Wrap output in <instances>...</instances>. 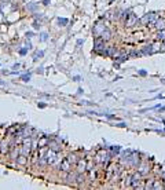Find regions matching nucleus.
<instances>
[{"instance_id": "obj_12", "label": "nucleus", "mask_w": 165, "mask_h": 190, "mask_svg": "<svg viewBox=\"0 0 165 190\" xmlns=\"http://www.w3.org/2000/svg\"><path fill=\"white\" fill-rule=\"evenodd\" d=\"M48 145H50L51 150H55V152H58V150H59V146H58V143H55V142H48Z\"/></svg>"}, {"instance_id": "obj_23", "label": "nucleus", "mask_w": 165, "mask_h": 190, "mask_svg": "<svg viewBox=\"0 0 165 190\" xmlns=\"http://www.w3.org/2000/svg\"><path fill=\"white\" fill-rule=\"evenodd\" d=\"M106 19H113V17H111V14H110V13L106 14Z\"/></svg>"}, {"instance_id": "obj_6", "label": "nucleus", "mask_w": 165, "mask_h": 190, "mask_svg": "<svg viewBox=\"0 0 165 190\" xmlns=\"http://www.w3.org/2000/svg\"><path fill=\"white\" fill-rule=\"evenodd\" d=\"M102 48H105L103 40H102V39H96V40H95V51L101 54V50H102Z\"/></svg>"}, {"instance_id": "obj_18", "label": "nucleus", "mask_w": 165, "mask_h": 190, "mask_svg": "<svg viewBox=\"0 0 165 190\" xmlns=\"http://www.w3.org/2000/svg\"><path fill=\"white\" fill-rule=\"evenodd\" d=\"M68 160L70 161V164H74V163H76V156H74V154H70V156L68 157Z\"/></svg>"}, {"instance_id": "obj_11", "label": "nucleus", "mask_w": 165, "mask_h": 190, "mask_svg": "<svg viewBox=\"0 0 165 190\" xmlns=\"http://www.w3.org/2000/svg\"><path fill=\"white\" fill-rule=\"evenodd\" d=\"M110 37H111V32H110L109 29H106L105 32H103V33L101 34V39H102V40H103V41H106V40H109Z\"/></svg>"}, {"instance_id": "obj_24", "label": "nucleus", "mask_w": 165, "mask_h": 190, "mask_svg": "<svg viewBox=\"0 0 165 190\" xmlns=\"http://www.w3.org/2000/svg\"><path fill=\"white\" fill-rule=\"evenodd\" d=\"M41 39H43V40H46V39H47V34L43 33V34H41Z\"/></svg>"}, {"instance_id": "obj_27", "label": "nucleus", "mask_w": 165, "mask_h": 190, "mask_svg": "<svg viewBox=\"0 0 165 190\" xmlns=\"http://www.w3.org/2000/svg\"><path fill=\"white\" fill-rule=\"evenodd\" d=\"M164 40H165V39H164Z\"/></svg>"}, {"instance_id": "obj_19", "label": "nucleus", "mask_w": 165, "mask_h": 190, "mask_svg": "<svg viewBox=\"0 0 165 190\" xmlns=\"http://www.w3.org/2000/svg\"><path fill=\"white\" fill-rule=\"evenodd\" d=\"M118 150H120L118 146H111V152H113V153H117Z\"/></svg>"}, {"instance_id": "obj_14", "label": "nucleus", "mask_w": 165, "mask_h": 190, "mask_svg": "<svg viewBox=\"0 0 165 190\" xmlns=\"http://www.w3.org/2000/svg\"><path fill=\"white\" fill-rule=\"evenodd\" d=\"M157 39H158V40H164V39H165V30H164V29L158 32V34H157Z\"/></svg>"}, {"instance_id": "obj_5", "label": "nucleus", "mask_w": 165, "mask_h": 190, "mask_svg": "<svg viewBox=\"0 0 165 190\" xmlns=\"http://www.w3.org/2000/svg\"><path fill=\"white\" fill-rule=\"evenodd\" d=\"M85 168H87V163H85V160H79L77 161V172H84Z\"/></svg>"}, {"instance_id": "obj_25", "label": "nucleus", "mask_w": 165, "mask_h": 190, "mask_svg": "<svg viewBox=\"0 0 165 190\" xmlns=\"http://www.w3.org/2000/svg\"><path fill=\"white\" fill-rule=\"evenodd\" d=\"M22 80H29V76H22Z\"/></svg>"}, {"instance_id": "obj_8", "label": "nucleus", "mask_w": 165, "mask_h": 190, "mask_svg": "<svg viewBox=\"0 0 165 190\" xmlns=\"http://www.w3.org/2000/svg\"><path fill=\"white\" fill-rule=\"evenodd\" d=\"M154 25H156V29H158V30L165 29V18H160V19H157Z\"/></svg>"}, {"instance_id": "obj_2", "label": "nucleus", "mask_w": 165, "mask_h": 190, "mask_svg": "<svg viewBox=\"0 0 165 190\" xmlns=\"http://www.w3.org/2000/svg\"><path fill=\"white\" fill-rule=\"evenodd\" d=\"M138 22V17H136L135 14H129L125 19V26L127 28H132V26H135V24Z\"/></svg>"}, {"instance_id": "obj_3", "label": "nucleus", "mask_w": 165, "mask_h": 190, "mask_svg": "<svg viewBox=\"0 0 165 190\" xmlns=\"http://www.w3.org/2000/svg\"><path fill=\"white\" fill-rule=\"evenodd\" d=\"M106 29H107V28H106V26L103 25V24H101V22H98L96 25L94 26V33L96 34V36H101V34L103 33V32H105Z\"/></svg>"}, {"instance_id": "obj_13", "label": "nucleus", "mask_w": 165, "mask_h": 190, "mask_svg": "<svg viewBox=\"0 0 165 190\" xmlns=\"http://www.w3.org/2000/svg\"><path fill=\"white\" fill-rule=\"evenodd\" d=\"M17 161H18V164H21V165H25V164H26V158H25V156H24V154L18 157Z\"/></svg>"}, {"instance_id": "obj_7", "label": "nucleus", "mask_w": 165, "mask_h": 190, "mask_svg": "<svg viewBox=\"0 0 165 190\" xmlns=\"http://www.w3.org/2000/svg\"><path fill=\"white\" fill-rule=\"evenodd\" d=\"M21 152H22V154H24V156L29 154V152H30V140H29V139L25 140V143H24V148H22Z\"/></svg>"}, {"instance_id": "obj_20", "label": "nucleus", "mask_w": 165, "mask_h": 190, "mask_svg": "<svg viewBox=\"0 0 165 190\" xmlns=\"http://www.w3.org/2000/svg\"><path fill=\"white\" fill-rule=\"evenodd\" d=\"M58 22H59V24H62V25H66V24H68V19H58Z\"/></svg>"}, {"instance_id": "obj_16", "label": "nucleus", "mask_w": 165, "mask_h": 190, "mask_svg": "<svg viewBox=\"0 0 165 190\" xmlns=\"http://www.w3.org/2000/svg\"><path fill=\"white\" fill-rule=\"evenodd\" d=\"M151 48H153V46H147V47H144L142 52H143V54H150V52H151V51H153Z\"/></svg>"}, {"instance_id": "obj_26", "label": "nucleus", "mask_w": 165, "mask_h": 190, "mask_svg": "<svg viewBox=\"0 0 165 190\" xmlns=\"http://www.w3.org/2000/svg\"><path fill=\"white\" fill-rule=\"evenodd\" d=\"M24 1H26V0H24Z\"/></svg>"}, {"instance_id": "obj_10", "label": "nucleus", "mask_w": 165, "mask_h": 190, "mask_svg": "<svg viewBox=\"0 0 165 190\" xmlns=\"http://www.w3.org/2000/svg\"><path fill=\"white\" fill-rule=\"evenodd\" d=\"M139 182H140V172L134 175V178H132V186L134 187H139Z\"/></svg>"}, {"instance_id": "obj_1", "label": "nucleus", "mask_w": 165, "mask_h": 190, "mask_svg": "<svg viewBox=\"0 0 165 190\" xmlns=\"http://www.w3.org/2000/svg\"><path fill=\"white\" fill-rule=\"evenodd\" d=\"M96 163H99V164H107V153L105 152V150H99L96 154Z\"/></svg>"}, {"instance_id": "obj_4", "label": "nucleus", "mask_w": 165, "mask_h": 190, "mask_svg": "<svg viewBox=\"0 0 165 190\" xmlns=\"http://www.w3.org/2000/svg\"><path fill=\"white\" fill-rule=\"evenodd\" d=\"M154 19H157V15L154 13H150V14H147V15H144L142 22H143V24H150V22H153Z\"/></svg>"}, {"instance_id": "obj_21", "label": "nucleus", "mask_w": 165, "mask_h": 190, "mask_svg": "<svg viewBox=\"0 0 165 190\" xmlns=\"http://www.w3.org/2000/svg\"><path fill=\"white\" fill-rule=\"evenodd\" d=\"M77 182H79V183H81V182H84V176H81V175H79V176H77Z\"/></svg>"}, {"instance_id": "obj_22", "label": "nucleus", "mask_w": 165, "mask_h": 190, "mask_svg": "<svg viewBox=\"0 0 165 190\" xmlns=\"http://www.w3.org/2000/svg\"><path fill=\"white\" fill-rule=\"evenodd\" d=\"M47 142H48V140H47V139H41V140H40V143H39V145H40V146H43V145H46Z\"/></svg>"}, {"instance_id": "obj_9", "label": "nucleus", "mask_w": 165, "mask_h": 190, "mask_svg": "<svg viewBox=\"0 0 165 190\" xmlns=\"http://www.w3.org/2000/svg\"><path fill=\"white\" fill-rule=\"evenodd\" d=\"M61 169H63L65 172H69L70 171V161L69 160H63L61 163Z\"/></svg>"}, {"instance_id": "obj_15", "label": "nucleus", "mask_w": 165, "mask_h": 190, "mask_svg": "<svg viewBox=\"0 0 165 190\" xmlns=\"http://www.w3.org/2000/svg\"><path fill=\"white\" fill-rule=\"evenodd\" d=\"M151 189H162V185L158 181H154V185L151 186Z\"/></svg>"}, {"instance_id": "obj_17", "label": "nucleus", "mask_w": 165, "mask_h": 190, "mask_svg": "<svg viewBox=\"0 0 165 190\" xmlns=\"http://www.w3.org/2000/svg\"><path fill=\"white\" fill-rule=\"evenodd\" d=\"M0 146H1V152H3V153L8 150V148H7V146H8V145H7V142H1V145H0Z\"/></svg>"}]
</instances>
